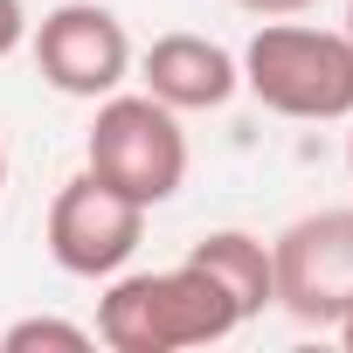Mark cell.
<instances>
[{
	"label": "cell",
	"mask_w": 353,
	"mask_h": 353,
	"mask_svg": "<svg viewBox=\"0 0 353 353\" xmlns=\"http://www.w3.org/2000/svg\"><path fill=\"white\" fill-rule=\"evenodd\" d=\"M28 49H35L42 83L63 90V97H90L97 104V97H111L132 77V35L97 0H63V8H49L28 28Z\"/></svg>",
	"instance_id": "obj_4"
},
{
	"label": "cell",
	"mask_w": 353,
	"mask_h": 353,
	"mask_svg": "<svg viewBox=\"0 0 353 353\" xmlns=\"http://www.w3.org/2000/svg\"><path fill=\"white\" fill-rule=\"evenodd\" d=\"M346 42H353V0H346Z\"/></svg>",
	"instance_id": "obj_14"
},
{
	"label": "cell",
	"mask_w": 353,
	"mask_h": 353,
	"mask_svg": "<svg viewBox=\"0 0 353 353\" xmlns=\"http://www.w3.org/2000/svg\"><path fill=\"white\" fill-rule=\"evenodd\" d=\"M83 166L97 173L104 188H118L125 201H139L145 215L159 201L181 194L188 181V132H181V111H166L159 97H97V118H90V139H83Z\"/></svg>",
	"instance_id": "obj_3"
},
{
	"label": "cell",
	"mask_w": 353,
	"mask_h": 353,
	"mask_svg": "<svg viewBox=\"0 0 353 353\" xmlns=\"http://www.w3.org/2000/svg\"><path fill=\"white\" fill-rule=\"evenodd\" d=\"M0 194H8V145H0Z\"/></svg>",
	"instance_id": "obj_13"
},
{
	"label": "cell",
	"mask_w": 353,
	"mask_h": 353,
	"mask_svg": "<svg viewBox=\"0 0 353 353\" xmlns=\"http://www.w3.org/2000/svg\"><path fill=\"white\" fill-rule=\"evenodd\" d=\"M188 263H201V270L236 298L243 325L263 319V312L277 305V263H270V243L250 236V229H208V236L188 250Z\"/></svg>",
	"instance_id": "obj_8"
},
{
	"label": "cell",
	"mask_w": 353,
	"mask_h": 353,
	"mask_svg": "<svg viewBox=\"0 0 353 353\" xmlns=\"http://www.w3.org/2000/svg\"><path fill=\"white\" fill-rule=\"evenodd\" d=\"M236 8H250V14L277 21V14H305V8H319V0H236Z\"/></svg>",
	"instance_id": "obj_11"
},
{
	"label": "cell",
	"mask_w": 353,
	"mask_h": 353,
	"mask_svg": "<svg viewBox=\"0 0 353 353\" xmlns=\"http://www.w3.org/2000/svg\"><path fill=\"white\" fill-rule=\"evenodd\" d=\"M243 325L236 298L201 270V263H173V270H118L111 291L97 298V339L111 353H188L215 346Z\"/></svg>",
	"instance_id": "obj_1"
},
{
	"label": "cell",
	"mask_w": 353,
	"mask_h": 353,
	"mask_svg": "<svg viewBox=\"0 0 353 353\" xmlns=\"http://www.w3.org/2000/svg\"><path fill=\"white\" fill-rule=\"evenodd\" d=\"M332 332H339V346H346V353H353V305H346V312H339V319H332Z\"/></svg>",
	"instance_id": "obj_12"
},
{
	"label": "cell",
	"mask_w": 353,
	"mask_h": 353,
	"mask_svg": "<svg viewBox=\"0 0 353 353\" xmlns=\"http://www.w3.org/2000/svg\"><path fill=\"white\" fill-rule=\"evenodd\" d=\"M21 42H28V8L21 0H0V63H8Z\"/></svg>",
	"instance_id": "obj_10"
},
{
	"label": "cell",
	"mask_w": 353,
	"mask_h": 353,
	"mask_svg": "<svg viewBox=\"0 0 353 353\" xmlns=\"http://www.w3.org/2000/svg\"><path fill=\"white\" fill-rule=\"evenodd\" d=\"M90 353L97 346V325H70V319H14L8 332H0V353Z\"/></svg>",
	"instance_id": "obj_9"
},
{
	"label": "cell",
	"mask_w": 353,
	"mask_h": 353,
	"mask_svg": "<svg viewBox=\"0 0 353 353\" xmlns=\"http://www.w3.org/2000/svg\"><path fill=\"white\" fill-rule=\"evenodd\" d=\"M139 77H145V97H159L166 111H222L243 90L236 56L222 42H208V35H188V28L159 35L139 56Z\"/></svg>",
	"instance_id": "obj_7"
},
{
	"label": "cell",
	"mask_w": 353,
	"mask_h": 353,
	"mask_svg": "<svg viewBox=\"0 0 353 353\" xmlns=\"http://www.w3.org/2000/svg\"><path fill=\"white\" fill-rule=\"evenodd\" d=\"M346 173H353V132H346Z\"/></svg>",
	"instance_id": "obj_15"
},
{
	"label": "cell",
	"mask_w": 353,
	"mask_h": 353,
	"mask_svg": "<svg viewBox=\"0 0 353 353\" xmlns=\"http://www.w3.org/2000/svg\"><path fill=\"white\" fill-rule=\"evenodd\" d=\"M139 236H145V208L125 201L118 188H104L90 166L77 173V181L56 188L49 229H42L56 270H70V277H118V270L132 263Z\"/></svg>",
	"instance_id": "obj_6"
},
{
	"label": "cell",
	"mask_w": 353,
	"mask_h": 353,
	"mask_svg": "<svg viewBox=\"0 0 353 353\" xmlns=\"http://www.w3.org/2000/svg\"><path fill=\"white\" fill-rule=\"evenodd\" d=\"M236 70H243V90L277 118H305V125L353 118V42H346V28H305V21L277 14L243 42Z\"/></svg>",
	"instance_id": "obj_2"
},
{
	"label": "cell",
	"mask_w": 353,
	"mask_h": 353,
	"mask_svg": "<svg viewBox=\"0 0 353 353\" xmlns=\"http://www.w3.org/2000/svg\"><path fill=\"white\" fill-rule=\"evenodd\" d=\"M270 263H277V305L298 325L332 332V319L353 305V208L298 215L270 243Z\"/></svg>",
	"instance_id": "obj_5"
}]
</instances>
